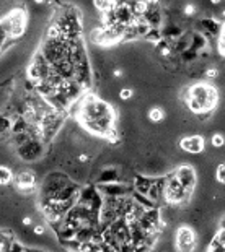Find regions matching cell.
<instances>
[{
  "mask_svg": "<svg viewBox=\"0 0 225 252\" xmlns=\"http://www.w3.org/2000/svg\"><path fill=\"white\" fill-rule=\"evenodd\" d=\"M77 121L88 134L109 140L111 143L118 140L116 111L108 101L98 96L88 94L79 103Z\"/></svg>",
  "mask_w": 225,
  "mask_h": 252,
  "instance_id": "obj_1",
  "label": "cell"
},
{
  "mask_svg": "<svg viewBox=\"0 0 225 252\" xmlns=\"http://www.w3.org/2000/svg\"><path fill=\"white\" fill-rule=\"evenodd\" d=\"M0 26L5 31L8 39L12 41L20 39L25 34L26 26H28V13L21 7L12 8L10 12H7L5 15L0 18Z\"/></svg>",
  "mask_w": 225,
  "mask_h": 252,
  "instance_id": "obj_2",
  "label": "cell"
},
{
  "mask_svg": "<svg viewBox=\"0 0 225 252\" xmlns=\"http://www.w3.org/2000/svg\"><path fill=\"white\" fill-rule=\"evenodd\" d=\"M197 236L194 228L190 224H181L174 233V247L176 252H194L197 247Z\"/></svg>",
  "mask_w": 225,
  "mask_h": 252,
  "instance_id": "obj_3",
  "label": "cell"
},
{
  "mask_svg": "<svg viewBox=\"0 0 225 252\" xmlns=\"http://www.w3.org/2000/svg\"><path fill=\"white\" fill-rule=\"evenodd\" d=\"M173 174L178 177V181L183 184L188 194L190 195L194 194V189L197 186V171L191 163H181L180 166L173 171Z\"/></svg>",
  "mask_w": 225,
  "mask_h": 252,
  "instance_id": "obj_4",
  "label": "cell"
},
{
  "mask_svg": "<svg viewBox=\"0 0 225 252\" xmlns=\"http://www.w3.org/2000/svg\"><path fill=\"white\" fill-rule=\"evenodd\" d=\"M15 150H17V155L23 159V161L33 163V161H38V159L44 155V142L38 140V139H31Z\"/></svg>",
  "mask_w": 225,
  "mask_h": 252,
  "instance_id": "obj_5",
  "label": "cell"
},
{
  "mask_svg": "<svg viewBox=\"0 0 225 252\" xmlns=\"http://www.w3.org/2000/svg\"><path fill=\"white\" fill-rule=\"evenodd\" d=\"M13 186L18 192L21 194H33V192L38 189V177H36V173L31 171V169H25V171H20L13 179Z\"/></svg>",
  "mask_w": 225,
  "mask_h": 252,
  "instance_id": "obj_6",
  "label": "cell"
},
{
  "mask_svg": "<svg viewBox=\"0 0 225 252\" xmlns=\"http://www.w3.org/2000/svg\"><path fill=\"white\" fill-rule=\"evenodd\" d=\"M180 148L188 155H201L206 148V142L203 135H188L180 140Z\"/></svg>",
  "mask_w": 225,
  "mask_h": 252,
  "instance_id": "obj_7",
  "label": "cell"
},
{
  "mask_svg": "<svg viewBox=\"0 0 225 252\" xmlns=\"http://www.w3.org/2000/svg\"><path fill=\"white\" fill-rule=\"evenodd\" d=\"M121 177V173H119L118 168L114 166H106L103 168L98 174V184H108V182H116Z\"/></svg>",
  "mask_w": 225,
  "mask_h": 252,
  "instance_id": "obj_8",
  "label": "cell"
},
{
  "mask_svg": "<svg viewBox=\"0 0 225 252\" xmlns=\"http://www.w3.org/2000/svg\"><path fill=\"white\" fill-rule=\"evenodd\" d=\"M13 179H15V174L8 166H3L0 164V186H8L12 184Z\"/></svg>",
  "mask_w": 225,
  "mask_h": 252,
  "instance_id": "obj_9",
  "label": "cell"
},
{
  "mask_svg": "<svg viewBox=\"0 0 225 252\" xmlns=\"http://www.w3.org/2000/svg\"><path fill=\"white\" fill-rule=\"evenodd\" d=\"M147 117H149V121L154 122V124L162 122L163 119H165V111H163V108H158V106L150 108V109H149V114H147Z\"/></svg>",
  "mask_w": 225,
  "mask_h": 252,
  "instance_id": "obj_10",
  "label": "cell"
},
{
  "mask_svg": "<svg viewBox=\"0 0 225 252\" xmlns=\"http://www.w3.org/2000/svg\"><path fill=\"white\" fill-rule=\"evenodd\" d=\"M210 145L214 146V148H224L225 146V135L220 134V132H217V134H214L212 137H210Z\"/></svg>",
  "mask_w": 225,
  "mask_h": 252,
  "instance_id": "obj_11",
  "label": "cell"
},
{
  "mask_svg": "<svg viewBox=\"0 0 225 252\" xmlns=\"http://www.w3.org/2000/svg\"><path fill=\"white\" fill-rule=\"evenodd\" d=\"M134 96V90L129 88V86H124V88L119 90V99L121 101H129Z\"/></svg>",
  "mask_w": 225,
  "mask_h": 252,
  "instance_id": "obj_12",
  "label": "cell"
},
{
  "mask_svg": "<svg viewBox=\"0 0 225 252\" xmlns=\"http://www.w3.org/2000/svg\"><path fill=\"white\" fill-rule=\"evenodd\" d=\"M217 179L225 184V164H220V166H219V169H217Z\"/></svg>",
  "mask_w": 225,
  "mask_h": 252,
  "instance_id": "obj_13",
  "label": "cell"
},
{
  "mask_svg": "<svg viewBox=\"0 0 225 252\" xmlns=\"http://www.w3.org/2000/svg\"><path fill=\"white\" fill-rule=\"evenodd\" d=\"M33 233L36 236H43L46 233V228L43 226V224H36V226L33 228Z\"/></svg>",
  "mask_w": 225,
  "mask_h": 252,
  "instance_id": "obj_14",
  "label": "cell"
},
{
  "mask_svg": "<svg viewBox=\"0 0 225 252\" xmlns=\"http://www.w3.org/2000/svg\"><path fill=\"white\" fill-rule=\"evenodd\" d=\"M113 73H114V77H116V79H121V77H122V70H121V68H119V70H114Z\"/></svg>",
  "mask_w": 225,
  "mask_h": 252,
  "instance_id": "obj_15",
  "label": "cell"
},
{
  "mask_svg": "<svg viewBox=\"0 0 225 252\" xmlns=\"http://www.w3.org/2000/svg\"><path fill=\"white\" fill-rule=\"evenodd\" d=\"M23 224H31V218H30V217H25V218H23Z\"/></svg>",
  "mask_w": 225,
  "mask_h": 252,
  "instance_id": "obj_16",
  "label": "cell"
},
{
  "mask_svg": "<svg viewBox=\"0 0 225 252\" xmlns=\"http://www.w3.org/2000/svg\"><path fill=\"white\" fill-rule=\"evenodd\" d=\"M35 3H44V0H35Z\"/></svg>",
  "mask_w": 225,
  "mask_h": 252,
  "instance_id": "obj_17",
  "label": "cell"
},
{
  "mask_svg": "<svg viewBox=\"0 0 225 252\" xmlns=\"http://www.w3.org/2000/svg\"><path fill=\"white\" fill-rule=\"evenodd\" d=\"M224 221H225V217H224Z\"/></svg>",
  "mask_w": 225,
  "mask_h": 252,
  "instance_id": "obj_18",
  "label": "cell"
}]
</instances>
